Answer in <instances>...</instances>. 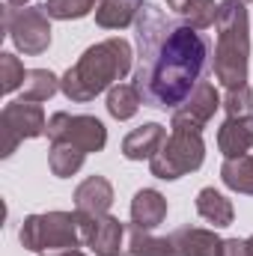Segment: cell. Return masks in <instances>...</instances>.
<instances>
[{
	"label": "cell",
	"mask_w": 253,
	"mask_h": 256,
	"mask_svg": "<svg viewBox=\"0 0 253 256\" xmlns=\"http://www.w3.org/2000/svg\"><path fill=\"white\" fill-rule=\"evenodd\" d=\"M220 179L230 191L248 194L253 196V155H238V158H226L220 167Z\"/></svg>",
	"instance_id": "ffe728a7"
},
{
	"label": "cell",
	"mask_w": 253,
	"mask_h": 256,
	"mask_svg": "<svg viewBox=\"0 0 253 256\" xmlns=\"http://www.w3.org/2000/svg\"><path fill=\"white\" fill-rule=\"evenodd\" d=\"M140 104H143V98H140L134 84H116V86L108 90V114L120 122L131 120L140 110Z\"/></svg>",
	"instance_id": "603a6c76"
},
{
	"label": "cell",
	"mask_w": 253,
	"mask_h": 256,
	"mask_svg": "<svg viewBox=\"0 0 253 256\" xmlns=\"http://www.w3.org/2000/svg\"><path fill=\"white\" fill-rule=\"evenodd\" d=\"M134 66L131 42L122 36H110L104 42L90 45L80 60L60 78V92L68 102H92L104 90L116 86Z\"/></svg>",
	"instance_id": "7a4b0ae2"
},
{
	"label": "cell",
	"mask_w": 253,
	"mask_h": 256,
	"mask_svg": "<svg viewBox=\"0 0 253 256\" xmlns=\"http://www.w3.org/2000/svg\"><path fill=\"white\" fill-rule=\"evenodd\" d=\"M220 104H224V98H220L218 86L208 84V80H200L196 90L173 110L170 128L173 131H196V134H202V128L208 126V120L214 116V110Z\"/></svg>",
	"instance_id": "9c48e42d"
},
{
	"label": "cell",
	"mask_w": 253,
	"mask_h": 256,
	"mask_svg": "<svg viewBox=\"0 0 253 256\" xmlns=\"http://www.w3.org/2000/svg\"><path fill=\"white\" fill-rule=\"evenodd\" d=\"M110 206H114V185L104 176H90L74 188L78 214H108Z\"/></svg>",
	"instance_id": "8fae6325"
},
{
	"label": "cell",
	"mask_w": 253,
	"mask_h": 256,
	"mask_svg": "<svg viewBox=\"0 0 253 256\" xmlns=\"http://www.w3.org/2000/svg\"><path fill=\"white\" fill-rule=\"evenodd\" d=\"M202 161H206L202 134H196V131H170L164 146L149 161V170H152V176H158L164 182H173V179H182L194 170H200Z\"/></svg>",
	"instance_id": "5b68a950"
},
{
	"label": "cell",
	"mask_w": 253,
	"mask_h": 256,
	"mask_svg": "<svg viewBox=\"0 0 253 256\" xmlns=\"http://www.w3.org/2000/svg\"><path fill=\"white\" fill-rule=\"evenodd\" d=\"M3 27L21 54L36 57L51 48V18H48L45 6H21V9L6 6Z\"/></svg>",
	"instance_id": "8992f818"
},
{
	"label": "cell",
	"mask_w": 253,
	"mask_h": 256,
	"mask_svg": "<svg viewBox=\"0 0 253 256\" xmlns=\"http://www.w3.org/2000/svg\"><path fill=\"white\" fill-rule=\"evenodd\" d=\"M48 140L51 143H72L78 149H84L86 155L90 152H102L104 143H108V128L98 116H90V114H54L48 120Z\"/></svg>",
	"instance_id": "52a82bcc"
},
{
	"label": "cell",
	"mask_w": 253,
	"mask_h": 256,
	"mask_svg": "<svg viewBox=\"0 0 253 256\" xmlns=\"http://www.w3.org/2000/svg\"><path fill=\"white\" fill-rule=\"evenodd\" d=\"M238 3H253V0H238Z\"/></svg>",
	"instance_id": "f546056e"
},
{
	"label": "cell",
	"mask_w": 253,
	"mask_h": 256,
	"mask_svg": "<svg viewBox=\"0 0 253 256\" xmlns=\"http://www.w3.org/2000/svg\"><path fill=\"white\" fill-rule=\"evenodd\" d=\"M167 6L194 30H208L218 21V6L214 0H167Z\"/></svg>",
	"instance_id": "d6986e66"
},
{
	"label": "cell",
	"mask_w": 253,
	"mask_h": 256,
	"mask_svg": "<svg viewBox=\"0 0 253 256\" xmlns=\"http://www.w3.org/2000/svg\"><path fill=\"white\" fill-rule=\"evenodd\" d=\"M21 244L30 254H51V250H72L80 248V220L78 212H45V214H30L21 230H18Z\"/></svg>",
	"instance_id": "277c9868"
},
{
	"label": "cell",
	"mask_w": 253,
	"mask_h": 256,
	"mask_svg": "<svg viewBox=\"0 0 253 256\" xmlns=\"http://www.w3.org/2000/svg\"><path fill=\"white\" fill-rule=\"evenodd\" d=\"M224 256H250L248 238H224Z\"/></svg>",
	"instance_id": "4316f807"
},
{
	"label": "cell",
	"mask_w": 253,
	"mask_h": 256,
	"mask_svg": "<svg viewBox=\"0 0 253 256\" xmlns=\"http://www.w3.org/2000/svg\"><path fill=\"white\" fill-rule=\"evenodd\" d=\"M248 248H250V256H253V236L248 238Z\"/></svg>",
	"instance_id": "f1b7e54d"
},
{
	"label": "cell",
	"mask_w": 253,
	"mask_h": 256,
	"mask_svg": "<svg viewBox=\"0 0 253 256\" xmlns=\"http://www.w3.org/2000/svg\"><path fill=\"white\" fill-rule=\"evenodd\" d=\"M48 131V122H45V110L42 104L36 102H9L0 114V137H3V158H9L21 140H33V137H42Z\"/></svg>",
	"instance_id": "ba28073f"
},
{
	"label": "cell",
	"mask_w": 253,
	"mask_h": 256,
	"mask_svg": "<svg viewBox=\"0 0 253 256\" xmlns=\"http://www.w3.org/2000/svg\"><path fill=\"white\" fill-rule=\"evenodd\" d=\"M220 108L226 110V116H253V90L248 84L236 86V90H226Z\"/></svg>",
	"instance_id": "484cf974"
},
{
	"label": "cell",
	"mask_w": 253,
	"mask_h": 256,
	"mask_svg": "<svg viewBox=\"0 0 253 256\" xmlns=\"http://www.w3.org/2000/svg\"><path fill=\"white\" fill-rule=\"evenodd\" d=\"M84 158H86V152L72 143H51V149H48V167L57 179L74 176L84 167Z\"/></svg>",
	"instance_id": "7402d4cb"
},
{
	"label": "cell",
	"mask_w": 253,
	"mask_h": 256,
	"mask_svg": "<svg viewBox=\"0 0 253 256\" xmlns=\"http://www.w3.org/2000/svg\"><path fill=\"white\" fill-rule=\"evenodd\" d=\"M218 149L224 158H238L253 149V116H226L218 128Z\"/></svg>",
	"instance_id": "5bb4252c"
},
{
	"label": "cell",
	"mask_w": 253,
	"mask_h": 256,
	"mask_svg": "<svg viewBox=\"0 0 253 256\" xmlns=\"http://www.w3.org/2000/svg\"><path fill=\"white\" fill-rule=\"evenodd\" d=\"M173 244L179 256H224V238L214 230H202V226H182L173 236Z\"/></svg>",
	"instance_id": "4fadbf2b"
},
{
	"label": "cell",
	"mask_w": 253,
	"mask_h": 256,
	"mask_svg": "<svg viewBox=\"0 0 253 256\" xmlns=\"http://www.w3.org/2000/svg\"><path fill=\"white\" fill-rule=\"evenodd\" d=\"M102 0H45V12L48 18L57 21H72V18H86L92 9H98Z\"/></svg>",
	"instance_id": "cb8c5ba5"
},
{
	"label": "cell",
	"mask_w": 253,
	"mask_h": 256,
	"mask_svg": "<svg viewBox=\"0 0 253 256\" xmlns=\"http://www.w3.org/2000/svg\"><path fill=\"white\" fill-rule=\"evenodd\" d=\"M167 220V196L155 188H140L131 200V224L140 230H155Z\"/></svg>",
	"instance_id": "9a60e30c"
},
{
	"label": "cell",
	"mask_w": 253,
	"mask_h": 256,
	"mask_svg": "<svg viewBox=\"0 0 253 256\" xmlns=\"http://www.w3.org/2000/svg\"><path fill=\"white\" fill-rule=\"evenodd\" d=\"M167 140V131L161 122H143L140 128L128 131L126 140H122V155L128 161H152L155 152L164 146Z\"/></svg>",
	"instance_id": "7c38bea8"
},
{
	"label": "cell",
	"mask_w": 253,
	"mask_h": 256,
	"mask_svg": "<svg viewBox=\"0 0 253 256\" xmlns=\"http://www.w3.org/2000/svg\"><path fill=\"white\" fill-rule=\"evenodd\" d=\"M30 0H6V6H15V9H21V6H27Z\"/></svg>",
	"instance_id": "83f0119b"
},
{
	"label": "cell",
	"mask_w": 253,
	"mask_h": 256,
	"mask_svg": "<svg viewBox=\"0 0 253 256\" xmlns=\"http://www.w3.org/2000/svg\"><path fill=\"white\" fill-rule=\"evenodd\" d=\"M137 57L134 86L146 108L176 110L196 90L206 63L208 39L185 21H176L161 6L146 3L137 15Z\"/></svg>",
	"instance_id": "6da1fadb"
},
{
	"label": "cell",
	"mask_w": 253,
	"mask_h": 256,
	"mask_svg": "<svg viewBox=\"0 0 253 256\" xmlns=\"http://www.w3.org/2000/svg\"><path fill=\"white\" fill-rule=\"evenodd\" d=\"M143 6L146 0H102L96 9V24L104 30H126L137 24V15Z\"/></svg>",
	"instance_id": "e0dca14e"
},
{
	"label": "cell",
	"mask_w": 253,
	"mask_h": 256,
	"mask_svg": "<svg viewBox=\"0 0 253 256\" xmlns=\"http://www.w3.org/2000/svg\"><path fill=\"white\" fill-rule=\"evenodd\" d=\"M60 90V78L51 68H27L24 86H21V98L24 102H48L54 92Z\"/></svg>",
	"instance_id": "44dd1931"
},
{
	"label": "cell",
	"mask_w": 253,
	"mask_h": 256,
	"mask_svg": "<svg viewBox=\"0 0 253 256\" xmlns=\"http://www.w3.org/2000/svg\"><path fill=\"white\" fill-rule=\"evenodd\" d=\"M122 256H179L173 238H161L152 236V230H140V226H128L126 230V248Z\"/></svg>",
	"instance_id": "2e32d148"
},
{
	"label": "cell",
	"mask_w": 253,
	"mask_h": 256,
	"mask_svg": "<svg viewBox=\"0 0 253 256\" xmlns=\"http://www.w3.org/2000/svg\"><path fill=\"white\" fill-rule=\"evenodd\" d=\"M80 238L96 256H122L126 248V224L108 214H78Z\"/></svg>",
	"instance_id": "30bf717a"
},
{
	"label": "cell",
	"mask_w": 253,
	"mask_h": 256,
	"mask_svg": "<svg viewBox=\"0 0 253 256\" xmlns=\"http://www.w3.org/2000/svg\"><path fill=\"white\" fill-rule=\"evenodd\" d=\"M218 45H214V78L226 86L248 84V63H250V21L248 9L238 0H220L218 6Z\"/></svg>",
	"instance_id": "3957f363"
},
{
	"label": "cell",
	"mask_w": 253,
	"mask_h": 256,
	"mask_svg": "<svg viewBox=\"0 0 253 256\" xmlns=\"http://www.w3.org/2000/svg\"><path fill=\"white\" fill-rule=\"evenodd\" d=\"M24 78H27V68H24V63L15 54H0V90L3 92L21 90Z\"/></svg>",
	"instance_id": "d4e9b609"
},
{
	"label": "cell",
	"mask_w": 253,
	"mask_h": 256,
	"mask_svg": "<svg viewBox=\"0 0 253 256\" xmlns=\"http://www.w3.org/2000/svg\"><path fill=\"white\" fill-rule=\"evenodd\" d=\"M196 214L202 218V220H208L212 226H230L232 220H236V208H232V202L224 196L220 191H214V188H202V191L196 194Z\"/></svg>",
	"instance_id": "ac0fdd59"
}]
</instances>
